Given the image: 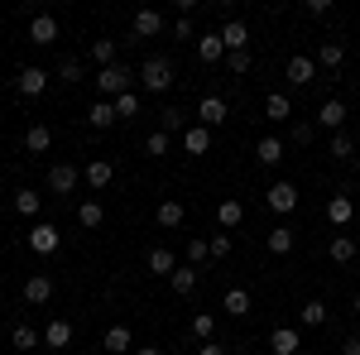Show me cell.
I'll use <instances>...</instances> for the list:
<instances>
[{"label": "cell", "mask_w": 360, "mask_h": 355, "mask_svg": "<svg viewBox=\"0 0 360 355\" xmlns=\"http://www.w3.org/2000/svg\"><path fill=\"white\" fill-rule=\"evenodd\" d=\"M178 82V72H173V63H168V58H144V63H139V86H144V91H168V86Z\"/></svg>", "instance_id": "6da1fadb"}, {"label": "cell", "mask_w": 360, "mask_h": 355, "mask_svg": "<svg viewBox=\"0 0 360 355\" xmlns=\"http://www.w3.org/2000/svg\"><path fill=\"white\" fill-rule=\"evenodd\" d=\"M135 72H130V67H125V63H111V67H101V72H96V91H101V96H125V91H135Z\"/></svg>", "instance_id": "7a4b0ae2"}, {"label": "cell", "mask_w": 360, "mask_h": 355, "mask_svg": "<svg viewBox=\"0 0 360 355\" xmlns=\"http://www.w3.org/2000/svg\"><path fill=\"white\" fill-rule=\"evenodd\" d=\"M49 82H53V72H49V67H39V63L20 67V77H15L20 96H44V91H49Z\"/></svg>", "instance_id": "3957f363"}, {"label": "cell", "mask_w": 360, "mask_h": 355, "mask_svg": "<svg viewBox=\"0 0 360 355\" xmlns=\"http://www.w3.org/2000/svg\"><path fill=\"white\" fill-rule=\"evenodd\" d=\"M58 245H63V231L58 226H49V221H34L29 226V250L34 254H53Z\"/></svg>", "instance_id": "277c9868"}, {"label": "cell", "mask_w": 360, "mask_h": 355, "mask_svg": "<svg viewBox=\"0 0 360 355\" xmlns=\"http://www.w3.org/2000/svg\"><path fill=\"white\" fill-rule=\"evenodd\" d=\"M264 207H269V212H278V217H288V212L298 207V188H293L288 178H283V183H274V188L264 192Z\"/></svg>", "instance_id": "5b68a950"}, {"label": "cell", "mask_w": 360, "mask_h": 355, "mask_svg": "<svg viewBox=\"0 0 360 355\" xmlns=\"http://www.w3.org/2000/svg\"><path fill=\"white\" fill-rule=\"evenodd\" d=\"M226 115H231L226 96H202V101H197V125H207V130H217Z\"/></svg>", "instance_id": "8992f818"}, {"label": "cell", "mask_w": 360, "mask_h": 355, "mask_svg": "<svg viewBox=\"0 0 360 355\" xmlns=\"http://www.w3.org/2000/svg\"><path fill=\"white\" fill-rule=\"evenodd\" d=\"M217 34H221L226 53H250V29H245V20H226Z\"/></svg>", "instance_id": "52a82bcc"}, {"label": "cell", "mask_w": 360, "mask_h": 355, "mask_svg": "<svg viewBox=\"0 0 360 355\" xmlns=\"http://www.w3.org/2000/svg\"><path fill=\"white\" fill-rule=\"evenodd\" d=\"M58 34H63V29H58L53 15H34V20H29V44H39V49L58 44Z\"/></svg>", "instance_id": "ba28073f"}, {"label": "cell", "mask_w": 360, "mask_h": 355, "mask_svg": "<svg viewBox=\"0 0 360 355\" xmlns=\"http://www.w3.org/2000/svg\"><path fill=\"white\" fill-rule=\"evenodd\" d=\"M283 77H288L293 86H312V77H317V58H307V53L288 58V67H283Z\"/></svg>", "instance_id": "9c48e42d"}, {"label": "cell", "mask_w": 360, "mask_h": 355, "mask_svg": "<svg viewBox=\"0 0 360 355\" xmlns=\"http://www.w3.org/2000/svg\"><path fill=\"white\" fill-rule=\"evenodd\" d=\"M77 178H82V173L72 164H53L49 168V192H53V197H68V192L77 188Z\"/></svg>", "instance_id": "30bf717a"}, {"label": "cell", "mask_w": 360, "mask_h": 355, "mask_svg": "<svg viewBox=\"0 0 360 355\" xmlns=\"http://www.w3.org/2000/svg\"><path fill=\"white\" fill-rule=\"evenodd\" d=\"M25 302H34V307L53 302V278H49V273H29V283H25Z\"/></svg>", "instance_id": "8fae6325"}, {"label": "cell", "mask_w": 360, "mask_h": 355, "mask_svg": "<svg viewBox=\"0 0 360 355\" xmlns=\"http://www.w3.org/2000/svg\"><path fill=\"white\" fill-rule=\"evenodd\" d=\"M130 34H135V39H159V34H164V15H159V10H139Z\"/></svg>", "instance_id": "7c38bea8"}, {"label": "cell", "mask_w": 360, "mask_h": 355, "mask_svg": "<svg viewBox=\"0 0 360 355\" xmlns=\"http://www.w3.org/2000/svg\"><path fill=\"white\" fill-rule=\"evenodd\" d=\"M317 125L336 135V130L346 125V101H336V96H332V101H322V106H317Z\"/></svg>", "instance_id": "4fadbf2b"}, {"label": "cell", "mask_w": 360, "mask_h": 355, "mask_svg": "<svg viewBox=\"0 0 360 355\" xmlns=\"http://www.w3.org/2000/svg\"><path fill=\"white\" fill-rule=\"evenodd\" d=\"M269 351H274V355H298V351H303V336H298V327H278L274 336H269Z\"/></svg>", "instance_id": "5bb4252c"}, {"label": "cell", "mask_w": 360, "mask_h": 355, "mask_svg": "<svg viewBox=\"0 0 360 355\" xmlns=\"http://www.w3.org/2000/svg\"><path fill=\"white\" fill-rule=\"evenodd\" d=\"M144 264H149V273H159V278H173V269H178V254H173L168 245H154Z\"/></svg>", "instance_id": "9a60e30c"}, {"label": "cell", "mask_w": 360, "mask_h": 355, "mask_svg": "<svg viewBox=\"0 0 360 355\" xmlns=\"http://www.w3.org/2000/svg\"><path fill=\"white\" fill-rule=\"evenodd\" d=\"M197 58L202 63H226V44H221V34H197Z\"/></svg>", "instance_id": "2e32d148"}, {"label": "cell", "mask_w": 360, "mask_h": 355, "mask_svg": "<svg viewBox=\"0 0 360 355\" xmlns=\"http://www.w3.org/2000/svg\"><path fill=\"white\" fill-rule=\"evenodd\" d=\"M154 221H159V226H164V231H178V226H183V221H188V207H183V202H173V197H168V202H159V212H154Z\"/></svg>", "instance_id": "e0dca14e"}, {"label": "cell", "mask_w": 360, "mask_h": 355, "mask_svg": "<svg viewBox=\"0 0 360 355\" xmlns=\"http://www.w3.org/2000/svg\"><path fill=\"white\" fill-rule=\"evenodd\" d=\"M44 346H53V351H68V346H72V322L53 317V322L44 327Z\"/></svg>", "instance_id": "ac0fdd59"}, {"label": "cell", "mask_w": 360, "mask_h": 355, "mask_svg": "<svg viewBox=\"0 0 360 355\" xmlns=\"http://www.w3.org/2000/svg\"><path fill=\"white\" fill-rule=\"evenodd\" d=\"M255 159H259V164H264V168H278V164H283V139L264 135V139H259V144H255Z\"/></svg>", "instance_id": "d6986e66"}, {"label": "cell", "mask_w": 360, "mask_h": 355, "mask_svg": "<svg viewBox=\"0 0 360 355\" xmlns=\"http://www.w3.org/2000/svg\"><path fill=\"white\" fill-rule=\"evenodd\" d=\"M168 283H173V293H178V298H193V293H197V264H178Z\"/></svg>", "instance_id": "ffe728a7"}, {"label": "cell", "mask_w": 360, "mask_h": 355, "mask_svg": "<svg viewBox=\"0 0 360 355\" xmlns=\"http://www.w3.org/2000/svg\"><path fill=\"white\" fill-rule=\"evenodd\" d=\"M101 346H106L111 355H125L130 346H135V336H130V327H120V322H115V327H106V336H101Z\"/></svg>", "instance_id": "44dd1931"}, {"label": "cell", "mask_w": 360, "mask_h": 355, "mask_svg": "<svg viewBox=\"0 0 360 355\" xmlns=\"http://www.w3.org/2000/svg\"><path fill=\"white\" fill-rule=\"evenodd\" d=\"M82 178H86V183H91V188H111V178H115L111 159H91V164L82 168Z\"/></svg>", "instance_id": "7402d4cb"}, {"label": "cell", "mask_w": 360, "mask_h": 355, "mask_svg": "<svg viewBox=\"0 0 360 355\" xmlns=\"http://www.w3.org/2000/svg\"><path fill=\"white\" fill-rule=\"evenodd\" d=\"M25 149L29 154H49V149H53V130H49V125H29L25 130Z\"/></svg>", "instance_id": "603a6c76"}, {"label": "cell", "mask_w": 360, "mask_h": 355, "mask_svg": "<svg viewBox=\"0 0 360 355\" xmlns=\"http://www.w3.org/2000/svg\"><path fill=\"white\" fill-rule=\"evenodd\" d=\"M351 217H356V202H351L346 192H336L332 202H327V221H332V226H346Z\"/></svg>", "instance_id": "cb8c5ba5"}, {"label": "cell", "mask_w": 360, "mask_h": 355, "mask_svg": "<svg viewBox=\"0 0 360 355\" xmlns=\"http://www.w3.org/2000/svg\"><path fill=\"white\" fill-rule=\"evenodd\" d=\"M183 149H188V154H212V130H207V125H188Z\"/></svg>", "instance_id": "d4e9b609"}, {"label": "cell", "mask_w": 360, "mask_h": 355, "mask_svg": "<svg viewBox=\"0 0 360 355\" xmlns=\"http://www.w3.org/2000/svg\"><path fill=\"white\" fill-rule=\"evenodd\" d=\"M217 221H221V231H236V226L245 221V207H240L236 197H226L221 207H217Z\"/></svg>", "instance_id": "484cf974"}, {"label": "cell", "mask_w": 360, "mask_h": 355, "mask_svg": "<svg viewBox=\"0 0 360 355\" xmlns=\"http://www.w3.org/2000/svg\"><path fill=\"white\" fill-rule=\"evenodd\" d=\"M86 120H91V130H111V125H115V106H111V101H91Z\"/></svg>", "instance_id": "4316f807"}, {"label": "cell", "mask_w": 360, "mask_h": 355, "mask_svg": "<svg viewBox=\"0 0 360 355\" xmlns=\"http://www.w3.org/2000/svg\"><path fill=\"white\" fill-rule=\"evenodd\" d=\"M293 240H298V235H293L288 226H274V231L264 235V245H269V254H288V250H293Z\"/></svg>", "instance_id": "83f0119b"}, {"label": "cell", "mask_w": 360, "mask_h": 355, "mask_svg": "<svg viewBox=\"0 0 360 355\" xmlns=\"http://www.w3.org/2000/svg\"><path fill=\"white\" fill-rule=\"evenodd\" d=\"M115 120H135L139 110H144V101H139V91H125V96H115Z\"/></svg>", "instance_id": "f1b7e54d"}, {"label": "cell", "mask_w": 360, "mask_h": 355, "mask_svg": "<svg viewBox=\"0 0 360 355\" xmlns=\"http://www.w3.org/2000/svg\"><path fill=\"white\" fill-rule=\"evenodd\" d=\"M264 115H269V120H288V115H293V101H288L283 91H269V96H264Z\"/></svg>", "instance_id": "f546056e"}, {"label": "cell", "mask_w": 360, "mask_h": 355, "mask_svg": "<svg viewBox=\"0 0 360 355\" xmlns=\"http://www.w3.org/2000/svg\"><path fill=\"white\" fill-rule=\"evenodd\" d=\"M298 322H303V327H327V302H322V298L303 302V312H298Z\"/></svg>", "instance_id": "4dcf8cb0"}, {"label": "cell", "mask_w": 360, "mask_h": 355, "mask_svg": "<svg viewBox=\"0 0 360 355\" xmlns=\"http://www.w3.org/2000/svg\"><path fill=\"white\" fill-rule=\"evenodd\" d=\"M221 307L231 312V317H245V312L255 307V302H250V293H245V288H231V293L221 298Z\"/></svg>", "instance_id": "1f68e13d"}, {"label": "cell", "mask_w": 360, "mask_h": 355, "mask_svg": "<svg viewBox=\"0 0 360 355\" xmlns=\"http://www.w3.org/2000/svg\"><path fill=\"white\" fill-rule=\"evenodd\" d=\"M327 254H332L336 264H351V259H356V240H351V235H336L332 245H327Z\"/></svg>", "instance_id": "d6a6232c"}, {"label": "cell", "mask_w": 360, "mask_h": 355, "mask_svg": "<svg viewBox=\"0 0 360 355\" xmlns=\"http://www.w3.org/2000/svg\"><path fill=\"white\" fill-rule=\"evenodd\" d=\"M77 221H82L86 231H96V226L106 221V207H101V202H82V207H77Z\"/></svg>", "instance_id": "836d02e7"}, {"label": "cell", "mask_w": 360, "mask_h": 355, "mask_svg": "<svg viewBox=\"0 0 360 355\" xmlns=\"http://www.w3.org/2000/svg\"><path fill=\"white\" fill-rule=\"evenodd\" d=\"M346 63V49L341 44H322V53H317V67H327V72H336Z\"/></svg>", "instance_id": "e575fe53"}, {"label": "cell", "mask_w": 360, "mask_h": 355, "mask_svg": "<svg viewBox=\"0 0 360 355\" xmlns=\"http://www.w3.org/2000/svg\"><path fill=\"white\" fill-rule=\"evenodd\" d=\"M39 207H44V197H39V192H15V212H20V217H39Z\"/></svg>", "instance_id": "d590c367"}, {"label": "cell", "mask_w": 360, "mask_h": 355, "mask_svg": "<svg viewBox=\"0 0 360 355\" xmlns=\"http://www.w3.org/2000/svg\"><path fill=\"white\" fill-rule=\"evenodd\" d=\"M159 130H164V135H178V130H183V135H188V110L168 106V110H164V125H159Z\"/></svg>", "instance_id": "8d00e7d4"}, {"label": "cell", "mask_w": 360, "mask_h": 355, "mask_svg": "<svg viewBox=\"0 0 360 355\" xmlns=\"http://www.w3.org/2000/svg\"><path fill=\"white\" fill-rule=\"evenodd\" d=\"M327 154H332V159H351V154H356V139L346 135V130H336L332 144H327Z\"/></svg>", "instance_id": "74e56055"}, {"label": "cell", "mask_w": 360, "mask_h": 355, "mask_svg": "<svg viewBox=\"0 0 360 355\" xmlns=\"http://www.w3.org/2000/svg\"><path fill=\"white\" fill-rule=\"evenodd\" d=\"M91 63H96V67H111L115 63V39H96V44H91Z\"/></svg>", "instance_id": "f35d334b"}, {"label": "cell", "mask_w": 360, "mask_h": 355, "mask_svg": "<svg viewBox=\"0 0 360 355\" xmlns=\"http://www.w3.org/2000/svg\"><path fill=\"white\" fill-rule=\"evenodd\" d=\"M39 341H44V336H39L34 327H25V322L15 327V351H39Z\"/></svg>", "instance_id": "ab89813d"}, {"label": "cell", "mask_w": 360, "mask_h": 355, "mask_svg": "<svg viewBox=\"0 0 360 355\" xmlns=\"http://www.w3.org/2000/svg\"><path fill=\"white\" fill-rule=\"evenodd\" d=\"M193 331L202 336V341H217V317H212V312H197V317H193Z\"/></svg>", "instance_id": "60d3db41"}, {"label": "cell", "mask_w": 360, "mask_h": 355, "mask_svg": "<svg viewBox=\"0 0 360 355\" xmlns=\"http://www.w3.org/2000/svg\"><path fill=\"white\" fill-rule=\"evenodd\" d=\"M207 259H212V245H207L202 235H197V240H188V264H207Z\"/></svg>", "instance_id": "b9f144b4"}, {"label": "cell", "mask_w": 360, "mask_h": 355, "mask_svg": "<svg viewBox=\"0 0 360 355\" xmlns=\"http://www.w3.org/2000/svg\"><path fill=\"white\" fill-rule=\"evenodd\" d=\"M226 72H231V77H245L250 72V53H226Z\"/></svg>", "instance_id": "7bdbcfd3"}, {"label": "cell", "mask_w": 360, "mask_h": 355, "mask_svg": "<svg viewBox=\"0 0 360 355\" xmlns=\"http://www.w3.org/2000/svg\"><path fill=\"white\" fill-rule=\"evenodd\" d=\"M168 139H173V135H164V130H154V135L144 139V154H154V159H159V154H168Z\"/></svg>", "instance_id": "ee69618b"}, {"label": "cell", "mask_w": 360, "mask_h": 355, "mask_svg": "<svg viewBox=\"0 0 360 355\" xmlns=\"http://www.w3.org/2000/svg\"><path fill=\"white\" fill-rule=\"evenodd\" d=\"M58 82H82V63H77V58H68V63L58 67Z\"/></svg>", "instance_id": "f6af8a7d"}, {"label": "cell", "mask_w": 360, "mask_h": 355, "mask_svg": "<svg viewBox=\"0 0 360 355\" xmlns=\"http://www.w3.org/2000/svg\"><path fill=\"white\" fill-rule=\"evenodd\" d=\"M207 245H212V259H226V254H231V235H226V231H217Z\"/></svg>", "instance_id": "bcb514c9"}, {"label": "cell", "mask_w": 360, "mask_h": 355, "mask_svg": "<svg viewBox=\"0 0 360 355\" xmlns=\"http://www.w3.org/2000/svg\"><path fill=\"white\" fill-rule=\"evenodd\" d=\"M312 135H317L312 120H298V125H293V144H312Z\"/></svg>", "instance_id": "7dc6e473"}, {"label": "cell", "mask_w": 360, "mask_h": 355, "mask_svg": "<svg viewBox=\"0 0 360 355\" xmlns=\"http://www.w3.org/2000/svg\"><path fill=\"white\" fill-rule=\"evenodd\" d=\"M173 39H197V29H193V15H178V25H173Z\"/></svg>", "instance_id": "c3c4849f"}, {"label": "cell", "mask_w": 360, "mask_h": 355, "mask_svg": "<svg viewBox=\"0 0 360 355\" xmlns=\"http://www.w3.org/2000/svg\"><path fill=\"white\" fill-rule=\"evenodd\" d=\"M327 10H332V0H307V15H317V20H322Z\"/></svg>", "instance_id": "681fc988"}, {"label": "cell", "mask_w": 360, "mask_h": 355, "mask_svg": "<svg viewBox=\"0 0 360 355\" xmlns=\"http://www.w3.org/2000/svg\"><path fill=\"white\" fill-rule=\"evenodd\" d=\"M197 355H226V346H221V341H202V346H197Z\"/></svg>", "instance_id": "f907efd6"}, {"label": "cell", "mask_w": 360, "mask_h": 355, "mask_svg": "<svg viewBox=\"0 0 360 355\" xmlns=\"http://www.w3.org/2000/svg\"><path fill=\"white\" fill-rule=\"evenodd\" d=\"M341 355H360V331H356V336H346V346H341Z\"/></svg>", "instance_id": "816d5d0a"}, {"label": "cell", "mask_w": 360, "mask_h": 355, "mask_svg": "<svg viewBox=\"0 0 360 355\" xmlns=\"http://www.w3.org/2000/svg\"><path fill=\"white\" fill-rule=\"evenodd\" d=\"M135 355H164L159 346H135Z\"/></svg>", "instance_id": "f5cc1de1"}, {"label": "cell", "mask_w": 360, "mask_h": 355, "mask_svg": "<svg viewBox=\"0 0 360 355\" xmlns=\"http://www.w3.org/2000/svg\"><path fill=\"white\" fill-rule=\"evenodd\" d=\"M351 307H356V312H360V293H356V302H351Z\"/></svg>", "instance_id": "db71d44e"}]
</instances>
